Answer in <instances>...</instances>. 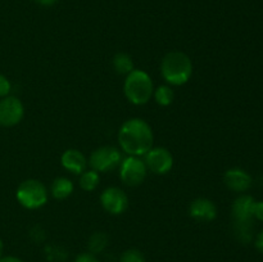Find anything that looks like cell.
Here are the masks:
<instances>
[{
    "label": "cell",
    "instance_id": "cell-1",
    "mask_svg": "<svg viewBox=\"0 0 263 262\" xmlns=\"http://www.w3.org/2000/svg\"><path fill=\"white\" fill-rule=\"evenodd\" d=\"M118 143L127 156L143 157L153 148V130L143 118H130L120 127Z\"/></svg>",
    "mask_w": 263,
    "mask_h": 262
},
{
    "label": "cell",
    "instance_id": "cell-2",
    "mask_svg": "<svg viewBox=\"0 0 263 262\" xmlns=\"http://www.w3.org/2000/svg\"><path fill=\"white\" fill-rule=\"evenodd\" d=\"M161 74L172 86L185 85L193 76V62L184 51H170L161 63Z\"/></svg>",
    "mask_w": 263,
    "mask_h": 262
},
{
    "label": "cell",
    "instance_id": "cell-3",
    "mask_svg": "<svg viewBox=\"0 0 263 262\" xmlns=\"http://www.w3.org/2000/svg\"><path fill=\"white\" fill-rule=\"evenodd\" d=\"M123 92L130 103L135 105H144L153 98L154 84L145 71L134 69L126 76Z\"/></svg>",
    "mask_w": 263,
    "mask_h": 262
},
{
    "label": "cell",
    "instance_id": "cell-4",
    "mask_svg": "<svg viewBox=\"0 0 263 262\" xmlns=\"http://www.w3.org/2000/svg\"><path fill=\"white\" fill-rule=\"evenodd\" d=\"M15 198L22 207L27 210H39L46 204L49 193L40 180L27 179L18 185Z\"/></svg>",
    "mask_w": 263,
    "mask_h": 262
},
{
    "label": "cell",
    "instance_id": "cell-5",
    "mask_svg": "<svg viewBox=\"0 0 263 262\" xmlns=\"http://www.w3.org/2000/svg\"><path fill=\"white\" fill-rule=\"evenodd\" d=\"M122 162V154L120 149L112 145H104L97 148L87 159V164H90L91 170L97 172H108L110 170L120 166Z\"/></svg>",
    "mask_w": 263,
    "mask_h": 262
},
{
    "label": "cell",
    "instance_id": "cell-6",
    "mask_svg": "<svg viewBox=\"0 0 263 262\" xmlns=\"http://www.w3.org/2000/svg\"><path fill=\"white\" fill-rule=\"evenodd\" d=\"M148 169L140 157L128 156L120 164V179L127 186H139L145 180Z\"/></svg>",
    "mask_w": 263,
    "mask_h": 262
},
{
    "label": "cell",
    "instance_id": "cell-7",
    "mask_svg": "<svg viewBox=\"0 0 263 262\" xmlns=\"http://www.w3.org/2000/svg\"><path fill=\"white\" fill-rule=\"evenodd\" d=\"M25 116L23 103L13 95L0 99V126L2 127H13L22 121Z\"/></svg>",
    "mask_w": 263,
    "mask_h": 262
},
{
    "label": "cell",
    "instance_id": "cell-8",
    "mask_svg": "<svg viewBox=\"0 0 263 262\" xmlns=\"http://www.w3.org/2000/svg\"><path fill=\"white\" fill-rule=\"evenodd\" d=\"M144 157L146 169L156 175L168 174L174 167V156L163 146H153Z\"/></svg>",
    "mask_w": 263,
    "mask_h": 262
},
{
    "label": "cell",
    "instance_id": "cell-9",
    "mask_svg": "<svg viewBox=\"0 0 263 262\" xmlns=\"http://www.w3.org/2000/svg\"><path fill=\"white\" fill-rule=\"evenodd\" d=\"M100 204L110 215H121L128 207L127 194L117 186H110L100 194Z\"/></svg>",
    "mask_w": 263,
    "mask_h": 262
},
{
    "label": "cell",
    "instance_id": "cell-10",
    "mask_svg": "<svg viewBox=\"0 0 263 262\" xmlns=\"http://www.w3.org/2000/svg\"><path fill=\"white\" fill-rule=\"evenodd\" d=\"M189 215L198 222H211L217 216V207L208 198H197L190 203Z\"/></svg>",
    "mask_w": 263,
    "mask_h": 262
},
{
    "label": "cell",
    "instance_id": "cell-11",
    "mask_svg": "<svg viewBox=\"0 0 263 262\" xmlns=\"http://www.w3.org/2000/svg\"><path fill=\"white\" fill-rule=\"evenodd\" d=\"M254 199L249 195H240L233 203L234 223H253Z\"/></svg>",
    "mask_w": 263,
    "mask_h": 262
},
{
    "label": "cell",
    "instance_id": "cell-12",
    "mask_svg": "<svg viewBox=\"0 0 263 262\" xmlns=\"http://www.w3.org/2000/svg\"><path fill=\"white\" fill-rule=\"evenodd\" d=\"M61 163L67 171L74 175H81L87 167V159L79 149H67L61 157Z\"/></svg>",
    "mask_w": 263,
    "mask_h": 262
},
{
    "label": "cell",
    "instance_id": "cell-13",
    "mask_svg": "<svg viewBox=\"0 0 263 262\" xmlns=\"http://www.w3.org/2000/svg\"><path fill=\"white\" fill-rule=\"evenodd\" d=\"M223 182L233 192L243 193L249 189L252 177L241 169H230L223 175Z\"/></svg>",
    "mask_w": 263,
    "mask_h": 262
},
{
    "label": "cell",
    "instance_id": "cell-14",
    "mask_svg": "<svg viewBox=\"0 0 263 262\" xmlns=\"http://www.w3.org/2000/svg\"><path fill=\"white\" fill-rule=\"evenodd\" d=\"M73 182L68 177L59 176L53 180L50 186V193L55 199H67L73 193Z\"/></svg>",
    "mask_w": 263,
    "mask_h": 262
},
{
    "label": "cell",
    "instance_id": "cell-15",
    "mask_svg": "<svg viewBox=\"0 0 263 262\" xmlns=\"http://www.w3.org/2000/svg\"><path fill=\"white\" fill-rule=\"evenodd\" d=\"M112 66L118 74H125V76H127L130 72H133L135 69L133 58L127 53L116 54L112 59Z\"/></svg>",
    "mask_w": 263,
    "mask_h": 262
},
{
    "label": "cell",
    "instance_id": "cell-16",
    "mask_svg": "<svg viewBox=\"0 0 263 262\" xmlns=\"http://www.w3.org/2000/svg\"><path fill=\"white\" fill-rule=\"evenodd\" d=\"M108 241H109V238L104 231H95L90 235L87 248H89L90 253L97 256V254L104 252V249L108 247Z\"/></svg>",
    "mask_w": 263,
    "mask_h": 262
},
{
    "label": "cell",
    "instance_id": "cell-17",
    "mask_svg": "<svg viewBox=\"0 0 263 262\" xmlns=\"http://www.w3.org/2000/svg\"><path fill=\"white\" fill-rule=\"evenodd\" d=\"M100 182V175L95 170H85L80 175V186L85 192H92Z\"/></svg>",
    "mask_w": 263,
    "mask_h": 262
},
{
    "label": "cell",
    "instance_id": "cell-18",
    "mask_svg": "<svg viewBox=\"0 0 263 262\" xmlns=\"http://www.w3.org/2000/svg\"><path fill=\"white\" fill-rule=\"evenodd\" d=\"M153 98L158 105H161V107H168L174 102L175 92L172 90V87L168 86V85H161L157 89H154Z\"/></svg>",
    "mask_w": 263,
    "mask_h": 262
},
{
    "label": "cell",
    "instance_id": "cell-19",
    "mask_svg": "<svg viewBox=\"0 0 263 262\" xmlns=\"http://www.w3.org/2000/svg\"><path fill=\"white\" fill-rule=\"evenodd\" d=\"M46 259L50 262H64L68 257L67 252L62 247L58 246H48L45 248Z\"/></svg>",
    "mask_w": 263,
    "mask_h": 262
},
{
    "label": "cell",
    "instance_id": "cell-20",
    "mask_svg": "<svg viewBox=\"0 0 263 262\" xmlns=\"http://www.w3.org/2000/svg\"><path fill=\"white\" fill-rule=\"evenodd\" d=\"M120 262H145V256L136 248H128L121 254Z\"/></svg>",
    "mask_w": 263,
    "mask_h": 262
},
{
    "label": "cell",
    "instance_id": "cell-21",
    "mask_svg": "<svg viewBox=\"0 0 263 262\" xmlns=\"http://www.w3.org/2000/svg\"><path fill=\"white\" fill-rule=\"evenodd\" d=\"M10 90H12V84L8 80L7 76H4L3 73H0V99L7 95H9Z\"/></svg>",
    "mask_w": 263,
    "mask_h": 262
},
{
    "label": "cell",
    "instance_id": "cell-22",
    "mask_svg": "<svg viewBox=\"0 0 263 262\" xmlns=\"http://www.w3.org/2000/svg\"><path fill=\"white\" fill-rule=\"evenodd\" d=\"M73 262H100L98 259V257L95 254L90 253V252H85V253L79 254L76 256V258L73 259Z\"/></svg>",
    "mask_w": 263,
    "mask_h": 262
},
{
    "label": "cell",
    "instance_id": "cell-23",
    "mask_svg": "<svg viewBox=\"0 0 263 262\" xmlns=\"http://www.w3.org/2000/svg\"><path fill=\"white\" fill-rule=\"evenodd\" d=\"M253 217L263 221V202H256L253 207Z\"/></svg>",
    "mask_w": 263,
    "mask_h": 262
},
{
    "label": "cell",
    "instance_id": "cell-24",
    "mask_svg": "<svg viewBox=\"0 0 263 262\" xmlns=\"http://www.w3.org/2000/svg\"><path fill=\"white\" fill-rule=\"evenodd\" d=\"M256 248L258 249L261 253H263V230L257 235L256 238Z\"/></svg>",
    "mask_w": 263,
    "mask_h": 262
},
{
    "label": "cell",
    "instance_id": "cell-25",
    "mask_svg": "<svg viewBox=\"0 0 263 262\" xmlns=\"http://www.w3.org/2000/svg\"><path fill=\"white\" fill-rule=\"evenodd\" d=\"M0 262H25V261L14 256H3L2 258H0Z\"/></svg>",
    "mask_w": 263,
    "mask_h": 262
},
{
    "label": "cell",
    "instance_id": "cell-26",
    "mask_svg": "<svg viewBox=\"0 0 263 262\" xmlns=\"http://www.w3.org/2000/svg\"><path fill=\"white\" fill-rule=\"evenodd\" d=\"M35 3H37L39 5H43V7H51V5L55 4L58 0H33Z\"/></svg>",
    "mask_w": 263,
    "mask_h": 262
},
{
    "label": "cell",
    "instance_id": "cell-27",
    "mask_svg": "<svg viewBox=\"0 0 263 262\" xmlns=\"http://www.w3.org/2000/svg\"><path fill=\"white\" fill-rule=\"evenodd\" d=\"M3 252H4V243H3V239L0 238V258L3 257Z\"/></svg>",
    "mask_w": 263,
    "mask_h": 262
}]
</instances>
